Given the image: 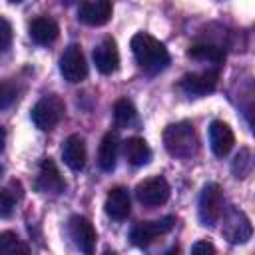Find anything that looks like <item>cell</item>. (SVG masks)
<instances>
[{
    "label": "cell",
    "mask_w": 255,
    "mask_h": 255,
    "mask_svg": "<svg viewBox=\"0 0 255 255\" xmlns=\"http://www.w3.org/2000/svg\"><path fill=\"white\" fill-rule=\"evenodd\" d=\"M131 52L137 62V66L147 74H157L167 68L169 64V52L167 48L153 36L145 32H137L131 38Z\"/></svg>",
    "instance_id": "cell-1"
},
{
    "label": "cell",
    "mask_w": 255,
    "mask_h": 255,
    "mask_svg": "<svg viewBox=\"0 0 255 255\" xmlns=\"http://www.w3.org/2000/svg\"><path fill=\"white\" fill-rule=\"evenodd\" d=\"M163 145L169 155L177 159H189L199 149L195 128L189 122H177V124L167 126L163 131Z\"/></svg>",
    "instance_id": "cell-2"
},
{
    "label": "cell",
    "mask_w": 255,
    "mask_h": 255,
    "mask_svg": "<svg viewBox=\"0 0 255 255\" xmlns=\"http://www.w3.org/2000/svg\"><path fill=\"white\" fill-rule=\"evenodd\" d=\"M66 114V104L60 96L56 94H48L44 98H40L36 102V106L32 108V122L36 128L40 129H52L54 126L60 124V120Z\"/></svg>",
    "instance_id": "cell-3"
},
{
    "label": "cell",
    "mask_w": 255,
    "mask_h": 255,
    "mask_svg": "<svg viewBox=\"0 0 255 255\" xmlns=\"http://www.w3.org/2000/svg\"><path fill=\"white\" fill-rule=\"evenodd\" d=\"M199 221L201 225H209L213 227L219 219H221V213H223V193H221V187L213 181L205 183L203 189H201V195H199Z\"/></svg>",
    "instance_id": "cell-4"
},
{
    "label": "cell",
    "mask_w": 255,
    "mask_h": 255,
    "mask_svg": "<svg viewBox=\"0 0 255 255\" xmlns=\"http://www.w3.org/2000/svg\"><path fill=\"white\" fill-rule=\"evenodd\" d=\"M221 217H223L221 233H223V237H225L229 243L239 245V243H247V241L251 239V233H253L251 221H249V217H247L241 209H237V207H227V209L221 213Z\"/></svg>",
    "instance_id": "cell-5"
},
{
    "label": "cell",
    "mask_w": 255,
    "mask_h": 255,
    "mask_svg": "<svg viewBox=\"0 0 255 255\" xmlns=\"http://www.w3.org/2000/svg\"><path fill=\"white\" fill-rule=\"evenodd\" d=\"M60 72L70 84H80L88 76V64L78 44H70L60 58Z\"/></svg>",
    "instance_id": "cell-6"
},
{
    "label": "cell",
    "mask_w": 255,
    "mask_h": 255,
    "mask_svg": "<svg viewBox=\"0 0 255 255\" xmlns=\"http://www.w3.org/2000/svg\"><path fill=\"white\" fill-rule=\"evenodd\" d=\"M175 225V217L173 215H165L161 219H153V221H139L133 229H131V243L137 247H145L149 245L155 237L165 235L173 229Z\"/></svg>",
    "instance_id": "cell-7"
},
{
    "label": "cell",
    "mask_w": 255,
    "mask_h": 255,
    "mask_svg": "<svg viewBox=\"0 0 255 255\" xmlns=\"http://www.w3.org/2000/svg\"><path fill=\"white\" fill-rule=\"evenodd\" d=\"M135 197L141 205L145 207H157L163 205L169 199V183L165 181V177L155 175V177H147L143 179L137 187H135Z\"/></svg>",
    "instance_id": "cell-8"
},
{
    "label": "cell",
    "mask_w": 255,
    "mask_h": 255,
    "mask_svg": "<svg viewBox=\"0 0 255 255\" xmlns=\"http://www.w3.org/2000/svg\"><path fill=\"white\" fill-rule=\"evenodd\" d=\"M68 233L74 241V245L84 253V255H94L96 249V229L90 219L84 215H72L68 221Z\"/></svg>",
    "instance_id": "cell-9"
},
{
    "label": "cell",
    "mask_w": 255,
    "mask_h": 255,
    "mask_svg": "<svg viewBox=\"0 0 255 255\" xmlns=\"http://www.w3.org/2000/svg\"><path fill=\"white\" fill-rule=\"evenodd\" d=\"M66 187V181L62 179L56 163L46 157L40 161V169H38V175H36V189L40 193H48V195H58L62 193Z\"/></svg>",
    "instance_id": "cell-10"
},
{
    "label": "cell",
    "mask_w": 255,
    "mask_h": 255,
    "mask_svg": "<svg viewBox=\"0 0 255 255\" xmlns=\"http://www.w3.org/2000/svg\"><path fill=\"white\" fill-rule=\"evenodd\" d=\"M217 78L219 74L215 70H203V72H191L185 74L179 82L181 90L189 96H205L211 94L217 86Z\"/></svg>",
    "instance_id": "cell-11"
},
{
    "label": "cell",
    "mask_w": 255,
    "mask_h": 255,
    "mask_svg": "<svg viewBox=\"0 0 255 255\" xmlns=\"http://www.w3.org/2000/svg\"><path fill=\"white\" fill-rule=\"evenodd\" d=\"M112 2L110 0H88L78 8V20L88 26H104L112 18Z\"/></svg>",
    "instance_id": "cell-12"
},
{
    "label": "cell",
    "mask_w": 255,
    "mask_h": 255,
    "mask_svg": "<svg viewBox=\"0 0 255 255\" xmlns=\"http://www.w3.org/2000/svg\"><path fill=\"white\" fill-rule=\"evenodd\" d=\"M94 64L100 74H114L120 66V52L116 46L114 38H104L96 48H94Z\"/></svg>",
    "instance_id": "cell-13"
},
{
    "label": "cell",
    "mask_w": 255,
    "mask_h": 255,
    "mask_svg": "<svg viewBox=\"0 0 255 255\" xmlns=\"http://www.w3.org/2000/svg\"><path fill=\"white\" fill-rule=\"evenodd\" d=\"M233 143H235L233 129L225 122H221V120L211 122V126H209V145H211V151L217 157H225L231 151Z\"/></svg>",
    "instance_id": "cell-14"
},
{
    "label": "cell",
    "mask_w": 255,
    "mask_h": 255,
    "mask_svg": "<svg viewBox=\"0 0 255 255\" xmlns=\"http://www.w3.org/2000/svg\"><path fill=\"white\" fill-rule=\"evenodd\" d=\"M129 207H131V201H129V193L126 187L118 185V187H112L106 195V203H104V209L106 213L116 219V221H124L128 215H129Z\"/></svg>",
    "instance_id": "cell-15"
},
{
    "label": "cell",
    "mask_w": 255,
    "mask_h": 255,
    "mask_svg": "<svg viewBox=\"0 0 255 255\" xmlns=\"http://www.w3.org/2000/svg\"><path fill=\"white\" fill-rule=\"evenodd\" d=\"M62 157L70 169L80 171L86 165V141H84V137L78 133L70 135L62 145Z\"/></svg>",
    "instance_id": "cell-16"
},
{
    "label": "cell",
    "mask_w": 255,
    "mask_h": 255,
    "mask_svg": "<svg viewBox=\"0 0 255 255\" xmlns=\"http://www.w3.org/2000/svg\"><path fill=\"white\" fill-rule=\"evenodd\" d=\"M30 38L40 44V46H48L52 42H56L58 34H60V28L56 24V20L48 18V16H38L30 22Z\"/></svg>",
    "instance_id": "cell-17"
},
{
    "label": "cell",
    "mask_w": 255,
    "mask_h": 255,
    "mask_svg": "<svg viewBox=\"0 0 255 255\" xmlns=\"http://www.w3.org/2000/svg\"><path fill=\"white\" fill-rule=\"evenodd\" d=\"M118 147H120V139L114 131H108L98 147V165L102 171H112L116 167V159H118Z\"/></svg>",
    "instance_id": "cell-18"
},
{
    "label": "cell",
    "mask_w": 255,
    "mask_h": 255,
    "mask_svg": "<svg viewBox=\"0 0 255 255\" xmlns=\"http://www.w3.org/2000/svg\"><path fill=\"white\" fill-rule=\"evenodd\" d=\"M124 155L131 165L139 167V165H145L151 159V149H149V145L143 137L135 135V137H129V139L124 141Z\"/></svg>",
    "instance_id": "cell-19"
},
{
    "label": "cell",
    "mask_w": 255,
    "mask_h": 255,
    "mask_svg": "<svg viewBox=\"0 0 255 255\" xmlns=\"http://www.w3.org/2000/svg\"><path fill=\"white\" fill-rule=\"evenodd\" d=\"M187 56L193 60L211 62V64H223V60H225L223 48H219L215 44H195L187 50Z\"/></svg>",
    "instance_id": "cell-20"
},
{
    "label": "cell",
    "mask_w": 255,
    "mask_h": 255,
    "mask_svg": "<svg viewBox=\"0 0 255 255\" xmlns=\"http://www.w3.org/2000/svg\"><path fill=\"white\" fill-rule=\"evenodd\" d=\"M0 255H30V249L14 231H0Z\"/></svg>",
    "instance_id": "cell-21"
},
{
    "label": "cell",
    "mask_w": 255,
    "mask_h": 255,
    "mask_svg": "<svg viewBox=\"0 0 255 255\" xmlns=\"http://www.w3.org/2000/svg\"><path fill=\"white\" fill-rule=\"evenodd\" d=\"M135 108H133V104L129 102V100H126V98H120L116 104H114V120H116V124L118 126H131L133 122H135Z\"/></svg>",
    "instance_id": "cell-22"
},
{
    "label": "cell",
    "mask_w": 255,
    "mask_h": 255,
    "mask_svg": "<svg viewBox=\"0 0 255 255\" xmlns=\"http://www.w3.org/2000/svg\"><path fill=\"white\" fill-rule=\"evenodd\" d=\"M18 183H10L8 187L0 189V217H10L14 213V207L20 199V193H14V187Z\"/></svg>",
    "instance_id": "cell-23"
},
{
    "label": "cell",
    "mask_w": 255,
    "mask_h": 255,
    "mask_svg": "<svg viewBox=\"0 0 255 255\" xmlns=\"http://www.w3.org/2000/svg\"><path fill=\"white\" fill-rule=\"evenodd\" d=\"M251 167H253L251 151H249L247 147H243V149L235 155V159H233V163H231V171H233V175H235L237 179H243V177L249 175Z\"/></svg>",
    "instance_id": "cell-24"
},
{
    "label": "cell",
    "mask_w": 255,
    "mask_h": 255,
    "mask_svg": "<svg viewBox=\"0 0 255 255\" xmlns=\"http://www.w3.org/2000/svg\"><path fill=\"white\" fill-rule=\"evenodd\" d=\"M18 96V88L12 82H0V110L10 108Z\"/></svg>",
    "instance_id": "cell-25"
},
{
    "label": "cell",
    "mask_w": 255,
    "mask_h": 255,
    "mask_svg": "<svg viewBox=\"0 0 255 255\" xmlns=\"http://www.w3.org/2000/svg\"><path fill=\"white\" fill-rule=\"evenodd\" d=\"M12 42V26L8 20L0 16V52H4Z\"/></svg>",
    "instance_id": "cell-26"
},
{
    "label": "cell",
    "mask_w": 255,
    "mask_h": 255,
    "mask_svg": "<svg viewBox=\"0 0 255 255\" xmlns=\"http://www.w3.org/2000/svg\"><path fill=\"white\" fill-rule=\"evenodd\" d=\"M191 255H217V251L209 241H197L191 247Z\"/></svg>",
    "instance_id": "cell-27"
},
{
    "label": "cell",
    "mask_w": 255,
    "mask_h": 255,
    "mask_svg": "<svg viewBox=\"0 0 255 255\" xmlns=\"http://www.w3.org/2000/svg\"><path fill=\"white\" fill-rule=\"evenodd\" d=\"M4 139H6V131H4V128L0 126V151L4 149Z\"/></svg>",
    "instance_id": "cell-28"
},
{
    "label": "cell",
    "mask_w": 255,
    "mask_h": 255,
    "mask_svg": "<svg viewBox=\"0 0 255 255\" xmlns=\"http://www.w3.org/2000/svg\"><path fill=\"white\" fill-rule=\"evenodd\" d=\"M104 255H116V253H114V251H106Z\"/></svg>",
    "instance_id": "cell-29"
},
{
    "label": "cell",
    "mask_w": 255,
    "mask_h": 255,
    "mask_svg": "<svg viewBox=\"0 0 255 255\" xmlns=\"http://www.w3.org/2000/svg\"><path fill=\"white\" fill-rule=\"evenodd\" d=\"M0 173H2V167H0Z\"/></svg>",
    "instance_id": "cell-30"
}]
</instances>
